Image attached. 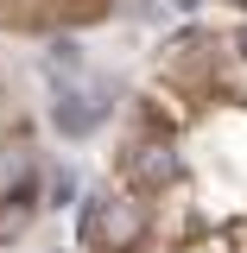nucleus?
<instances>
[{"mask_svg": "<svg viewBox=\"0 0 247 253\" xmlns=\"http://www.w3.org/2000/svg\"><path fill=\"white\" fill-rule=\"evenodd\" d=\"M235 6H247V0H235Z\"/></svg>", "mask_w": 247, "mask_h": 253, "instance_id": "0eeeda50", "label": "nucleus"}, {"mask_svg": "<svg viewBox=\"0 0 247 253\" xmlns=\"http://www.w3.org/2000/svg\"><path fill=\"white\" fill-rule=\"evenodd\" d=\"M235 57L247 63V26H235Z\"/></svg>", "mask_w": 247, "mask_h": 253, "instance_id": "423d86ee", "label": "nucleus"}, {"mask_svg": "<svg viewBox=\"0 0 247 253\" xmlns=\"http://www.w3.org/2000/svg\"><path fill=\"white\" fill-rule=\"evenodd\" d=\"M178 253H228L222 241H197V247H178Z\"/></svg>", "mask_w": 247, "mask_h": 253, "instance_id": "39448f33", "label": "nucleus"}, {"mask_svg": "<svg viewBox=\"0 0 247 253\" xmlns=\"http://www.w3.org/2000/svg\"><path fill=\"white\" fill-rule=\"evenodd\" d=\"M108 13H114L108 0H51V19H63V26H95Z\"/></svg>", "mask_w": 247, "mask_h": 253, "instance_id": "20e7f679", "label": "nucleus"}, {"mask_svg": "<svg viewBox=\"0 0 247 253\" xmlns=\"http://www.w3.org/2000/svg\"><path fill=\"white\" fill-rule=\"evenodd\" d=\"M114 171H121V190L133 196H165V190H178L184 177V152H178V139L171 133H152V126H133L121 139V158H114Z\"/></svg>", "mask_w": 247, "mask_h": 253, "instance_id": "f03ea898", "label": "nucleus"}, {"mask_svg": "<svg viewBox=\"0 0 247 253\" xmlns=\"http://www.w3.org/2000/svg\"><path fill=\"white\" fill-rule=\"evenodd\" d=\"M51 114H57V126L70 133V139H83V133H95V126H101L108 101H101V95H83V89H63Z\"/></svg>", "mask_w": 247, "mask_h": 253, "instance_id": "7ed1b4c3", "label": "nucleus"}, {"mask_svg": "<svg viewBox=\"0 0 247 253\" xmlns=\"http://www.w3.org/2000/svg\"><path fill=\"white\" fill-rule=\"evenodd\" d=\"M76 234L89 253H140V241L152 234V209L133 190H95L76 215Z\"/></svg>", "mask_w": 247, "mask_h": 253, "instance_id": "f257e3e1", "label": "nucleus"}]
</instances>
